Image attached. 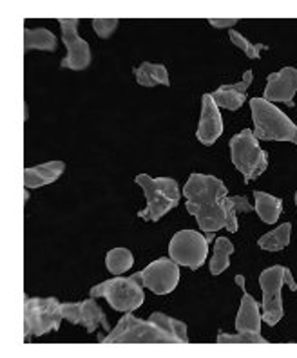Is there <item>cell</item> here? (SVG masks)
Returning <instances> with one entry per match:
<instances>
[{
    "label": "cell",
    "mask_w": 297,
    "mask_h": 358,
    "mask_svg": "<svg viewBox=\"0 0 297 358\" xmlns=\"http://www.w3.org/2000/svg\"><path fill=\"white\" fill-rule=\"evenodd\" d=\"M64 320L62 302L57 297H27L24 299V341L29 342L33 336L58 331Z\"/></svg>",
    "instance_id": "cell-4"
},
{
    "label": "cell",
    "mask_w": 297,
    "mask_h": 358,
    "mask_svg": "<svg viewBox=\"0 0 297 358\" xmlns=\"http://www.w3.org/2000/svg\"><path fill=\"white\" fill-rule=\"evenodd\" d=\"M296 206H297V192H296Z\"/></svg>",
    "instance_id": "cell-32"
},
{
    "label": "cell",
    "mask_w": 297,
    "mask_h": 358,
    "mask_svg": "<svg viewBox=\"0 0 297 358\" xmlns=\"http://www.w3.org/2000/svg\"><path fill=\"white\" fill-rule=\"evenodd\" d=\"M286 286H289V288L292 289V292H297V284H296V280H293L292 271H290L289 268H286Z\"/></svg>",
    "instance_id": "cell-31"
},
{
    "label": "cell",
    "mask_w": 297,
    "mask_h": 358,
    "mask_svg": "<svg viewBox=\"0 0 297 358\" xmlns=\"http://www.w3.org/2000/svg\"><path fill=\"white\" fill-rule=\"evenodd\" d=\"M218 344H267V338H263L261 333H237V335H228V333L219 331L216 336Z\"/></svg>",
    "instance_id": "cell-27"
},
{
    "label": "cell",
    "mask_w": 297,
    "mask_h": 358,
    "mask_svg": "<svg viewBox=\"0 0 297 358\" xmlns=\"http://www.w3.org/2000/svg\"><path fill=\"white\" fill-rule=\"evenodd\" d=\"M136 82L144 85V87H154V85H165L169 87V73L167 67L162 64H151V62H144L141 66L134 69Z\"/></svg>",
    "instance_id": "cell-21"
},
{
    "label": "cell",
    "mask_w": 297,
    "mask_h": 358,
    "mask_svg": "<svg viewBox=\"0 0 297 358\" xmlns=\"http://www.w3.org/2000/svg\"><path fill=\"white\" fill-rule=\"evenodd\" d=\"M254 134L263 141H290L297 145V125L272 101L265 98L250 100Z\"/></svg>",
    "instance_id": "cell-1"
},
{
    "label": "cell",
    "mask_w": 297,
    "mask_h": 358,
    "mask_svg": "<svg viewBox=\"0 0 297 358\" xmlns=\"http://www.w3.org/2000/svg\"><path fill=\"white\" fill-rule=\"evenodd\" d=\"M184 196L191 205H214L219 203L223 197L228 196V190L221 179L214 176L205 174H191L185 183Z\"/></svg>",
    "instance_id": "cell-11"
},
{
    "label": "cell",
    "mask_w": 297,
    "mask_h": 358,
    "mask_svg": "<svg viewBox=\"0 0 297 358\" xmlns=\"http://www.w3.org/2000/svg\"><path fill=\"white\" fill-rule=\"evenodd\" d=\"M234 254V245L227 237H218L214 243V254L210 259V273L212 275H221L223 271L230 266V255Z\"/></svg>",
    "instance_id": "cell-24"
},
{
    "label": "cell",
    "mask_w": 297,
    "mask_h": 358,
    "mask_svg": "<svg viewBox=\"0 0 297 358\" xmlns=\"http://www.w3.org/2000/svg\"><path fill=\"white\" fill-rule=\"evenodd\" d=\"M236 282L243 289L240 311H237L236 317L237 333H261L263 313L259 311L258 301L252 295H249V292L245 289V279H243V275H236Z\"/></svg>",
    "instance_id": "cell-15"
},
{
    "label": "cell",
    "mask_w": 297,
    "mask_h": 358,
    "mask_svg": "<svg viewBox=\"0 0 297 358\" xmlns=\"http://www.w3.org/2000/svg\"><path fill=\"white\" fill-rule=\"evenodd\" d=\"M91 297H104L113 310L120 313H132L144 304V286L132 277H113L91 288Z\"/></svg>",
    "instance_id": "cell-6"
},
{
    "label": "cell",
    "mask_w": 297,
    "mask_h": 358,
    "mask_svg": "<svg viewBox=\"0 0 297 358\" xmlns=\"http://www.w3.org/2000/svg\"><path fill=\"white\" fill-rule=\"evenodd\" d=\"M60 29L62 40L67 48V55L62 60L60 66L71 71L88 69L89 64H91V48L78 35V20L76 18H62Z\"/></svg>",
    "instance_id": "cell-10"
},
{
    "label": "cell",
    "mask_w": 297,
    "mask_h": 358,
    "mask_svg": "<svg viewBox=\"0 0 297 358\" xmlns=\"http://www.w3.org/2000/svg\"><path fill=\"white\" fill-rule=\"evenodd\" d=\"M57 36L46 27H35V29H24V51H57Z\"/></svg>",
    "instance_id": "cell-20"
},
{
    "label": "cell",
    "mask_w": 297,
    "mask_h": 358,
    "mask_svg": "<svg viewBox=\"0 0 297 358\" xmlns=\"http://www.w3.org/2000/svg\"><path fill=\"white\" fill-rule=\"evenodd\" d=\"M104 344H176L174 336L153 320H141L132 313H125L118 320L116 328L107 336H100Z\"/></svg>",
    "instance_id": "cell-3"
},
{
    "label": "cell",
    "mask_w": 297,
    "mask_h": 358,
    "mask_svg": "<svg viewBox=\"0 0 297 358\" xmlns=\"http://www.w3.org/2000/svg\"><path fill=\"white\" fill-rule=\"evenodd\" d=\"M209 254V237L201 236L196 230H179L169 243V255L179 266L188 270L198 268L207 261Z\"/></svg>",
    "instance_id": "cell-7"
},
{
    "label": "cell",
    "mask_w": 297,
    "mask_h": 358,
    "mask_svg": "<svg viewBox=\"0 0 297 358\" xmlns=\"http://www.w3.org/2000/svg\"><path fill=\"white\" fill-rule=\"evenodd\" d=\"M223 208L227 210V230L230 234L237 231V214H249L254 208L250 201L243 196H227L221 199Z\"/></svg>",
    "instance_id": "cell-23"
},
{
    "label": "cell",
    "mask_w": 297,
    "mask_h": 358,
    "mask_svg": "<svg viewBox=\"0 0 297 358\" xmlns=\"http://www.w3.org/2000/svg\"><path fill=\"white\" fill-rule=\"evenodd\" d=\"M290 236H292V223H283L275 230L267 231L265 236L259 237L258 245L267 252H281L290 245Z\"/></svg>",
    "instance_id": "cell-22"
},
{
    "label": "cell",
    "mask_w": 297,
    "mask_h": 358,
    "mask_svg": "<svg viewBox=\"0 0 297 358\" xmlns=\"http://www.w3.org/2000/svg\"><path fill=\"white\" fill-rule=\"evenodd\" d=\"M240 22V20H236V18H221V20H216V18H210L209 24L212 27H216V29H232V27L236 26V24Z\"/></svg>",
    "instance_id": "cell-30"
},
{
    "label": "cell",
    "mask_w": 297,
    "mask_h": 358,
    "mask_svg": "<svg viewBox=\"0 0 297 358\" xmlns=\"http://www.w3.org/2000/svg\"><path fill=\"white\" fill-rule=\"evenodd\" d=\"M66 171V163L64 162H49L42 165L29 166L24 171V185L26 188H39L46 185L55 183Z\"/></svg>",
    "instance_id": "cell-18"
},
{
    "label": "cell",
    "mask_w": 297,
    "mask_h": 358,
    "mask_svg": "<svg viewBox=\"0 0 297 358\" xmlns=\"http://www.w3.org/2000/svg\"><path fill=\"white\" fill-rule=\"evenodd\" d=\"M132 279H136L144 288L151 289L154 295H167L174 292L179 282V264L172 259L162 257L153 261L147 268L134 273Z\"/></svg>",
    "instance_id": "cell-9"
},
{
    "label": "cell",
    "mask_w": 297,
    "mask_h": 358,
    "mask_svg": "<svg viewBox=\"0 0 297 358\" xmlns=\"http://www.w3.org/2000/svg\"><path fill=\"white\" fill-rule=\"evenodd\" d=\"M286 284V268L275 264L267 268L259 275V286L263 289V320L268 326H275L283 319V297L281 289Z\"/></svg>",
    "instance_id": "cell-8"
},
{
    "label": "cell",
    "mask_w": 297,
    "mask_h": 358,
    "mask_svg": "<svg viewBox=\"0 0 297 358\" xmlns=\"http://www.w3.org/2000/svg\"><path fill=\"white\" fill-rule=\"evenodd\" d=\"M297 92V69L296 67H283L279 73H272L267 78V87L263 98L272 103L281 101L293 107V96Z\"/></svg>",
    "instance_id": "cell-14"
},
{
    "label": "cell",
    "mask_w": 297,
    "mask_h": 358,
    "mask_svg": "<svg viewBox=\"0 0 297 358\" xmlns=\"http://www.w3.org/2000/svg\"><path fill=\"white\" fill-rule=\"evenodd\" d=\"M136 185L144 188L147 205L138 212V217L148 223H156L165 214H169L179 203V187L172 178H151L147 174H138L134 178Z\"/></svg>",
    "instance_id": "cell-2"
},
{
    "label": "cell",
    "mask_w": 297,
    "mask_h": 358,
    "mask_svg": "<svg viewBox=\"0 0 297 358\" xmlns=\"http://www.w3.org/2000/svg\"><path fill=\"white\" fill-rule=\"evenodd\" d=\"M230 157L232 163L241 172L245 183H250L258 179L263 172L267 171L268 156L259 147V140L256 138L254 131L243 129L230 140Z\"/></svg>",
    "instance_id": "cell-5"
},
{
    "label": "cell",
    "mask_w": 297,
    "mask_h": 358,
    "mask_svg": "<svg viewBox=\"0 0 297 358\" xmlns=\"http://www.w3.org/2000/svg\"><path fill=\"white\" fill-rule=\"evenodd\" d=\"M62 315L64 319L69 320L71 324L83 326L88 333H95L98 328H104L105 331H111L109 320L98 306L95 297L88 299L82 302H64L62 304Z\"/></svg>",
    "instance_id": "cell-12"
},
{
    "label": "cell",
    "mask_w": 297,
    "mask_h": 358,
    "mask_svg": "<svg viewBox=\"0 0 297 358\" xmlns=\"http://www.w3.org/2000/svg\"><path fill=\"white\" fill-rule=\"evenodd\" d=\"M132 264H134V255H132L131 250L113 248L105 255V266L114 277L122 275V273L131 270Z\"/></svg>",
    "instance_id": "cell-25"
},
{
    "label": "cell",
    "mask_w": 297,
    "mask_h": 358,
    "mask_svg": "<svg viewBox=\"0 0 297 358\" xmlns=\"http://www.w3.org/2000/svg\"><path fill=\"white\" fill-rule=\"evenodd\" d=\"M118 24L120 22L116 20V18H105V20L97 18V20H92V29H95V33H97L100 38L105 40V38H109L114 31H116Z\"/></svg>",
    "instance_id": "cell-29"
},
{
    "label": "cell",
    "mask_w": 297,
    "mask_h": 358,
    "mask_svg": "<svg viewBox=\"0 0 297 358\" xmlns=\"http://www.w3.org/2000/svg\"><path fill=\"white\" fill-rule=\"evenodd\" d=\"M187 212L196 217L201 231H205L207 236L221 230V228H227V210L223 208L221 201L214 203V205H191V203H187Z\"/></svg>",
    "instance_id": "cell-16"
},
{
    "label": "cell",
    "mask_w": 297,
    "mask_h": 358,
    "mask_svg": "<svg viewBox=\"0 0 297 358\" xmlns=\"http://www.w3.org/2000/svg\"><path fill=\"white\" fill-rule=\"evenodd\" d=\"M151 320L156 322L160 328H163L165 331L171 333L174 336L176 344H187L188 342V331H187V324H184L181 320H176L169 315L163 313H153L151 315Z\"/></svg>",
    "instance_id": "cell-26"
},
{
    "label": "cell",
    "mask_w": 297,
    "mask_h": 358,
    "mask_svg": "<svg viewBox=\"0 0 297 358\" xmlns=\"http://www.w3.org/2000/svg\"><path fill=\"white\" fill-rule=\"evenodd\" d=\"M254 73L247 71L243 75V80L240 83H232V85H221L218 91L212 92V98L216 100L219 109H228V110H237L243 107L247 100V91H249L250 83H252Z\"/></svg>",
    "instance_id": "cell-17"
},
{
    "label": "cell",
    "mask_w": 297,
    "mask_h": 358,
    "mask_svg": "<svg viewBox=\"0 0 297 358\" xmlns=\"http://www.w3.org/2000/svg\"><path fill=\"white\" fill-rule=\"evenodd\" d=\"M223 134V118L219 113V107L212 94H203L201 100V116L198 123L196 138L200 143L212 145L221 138Z\"/></svg>",
    "instance_id": "cell-13"
},
{
    "label": "cell",
    "mask_w": 297,
    "mask_h": 358,
    "mask_svg": "<svg viewBox=\"0 0 297 358\" xmlns=\"http://www.w3.org/2000/svg\"><path fill=\"white\" fill-rule=\"evenodd\" d=\"M228 36H230L232 44L237 45V48L245 52L247 57L252 58V60H256V58L261 57V49H267V45L252 44V42H249V40L245 38V35H241V33H237V31H234V29L228 31Z\"/></svg>",
    "instance_id": "cell-28"
},
{
    "label": "cell",
    "mask_w": 297,
    "mask_h": 358,
    "mask_svg": "<svg viewBox=\"0 0 297 358\" xmlns=\"http://www.w3.org/2000/svg\"><path fill=\"white\" fill-rule=\"evenodd\" d=\"M254 199H256V212L261 217L263 223L274 224L277 223L281 212H283V199L281 197H274L267 192H261V190H256L254 192Z\"/></svg>",
    "instance_id": "cell-19"
}]
</instances>
